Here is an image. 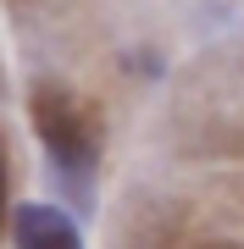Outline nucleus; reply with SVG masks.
Instances as JSON below:
<instances>
[{
	"label": "nucleus",
	"instance_id": "1",
	"mask_svg": "<svg viewBox=\"0 0 244 249\" xmlns=\"http://www.w3.org/2000/svg\"><path fill=\"white\" fill-rule=\"evenodd\" d=\"M34 127L39 139H45V150L61 160L73 178H83V172L94 166V116L78 106L67 89H39L34 94Z\"/></svg>",
	"mask_w": 244,
	"mask_h": 249
},
{
	"label": "nucleus",
	"instance_id": "2",
	"mask_svg": "<svg viewBox=\"0 0 244 249\" xmlns=\"http://www.w3.org/2000/svg\"><path fill=\"white\" fill-rule=\"evenodd\" d=\"M17 249H83L78 227L50 205H22L17 211Z\"/></svg>",
	"mask_w": 244,
	"mask_h": 249
},
{
	"label": "nucleus",
	"instance_id": "3",
	"mask_svg": "<svg viewBox=\"0 0 244 249\" xmlns=\"http://www.w3.org/2000/svg\"><path fill=\"white\" fill-rule=\"evenodd\" d=\"M0 227H6V155H0Z\"/></svg>",
	"mask_w": 244,
	"mask_h": 249
}]
</instances>
